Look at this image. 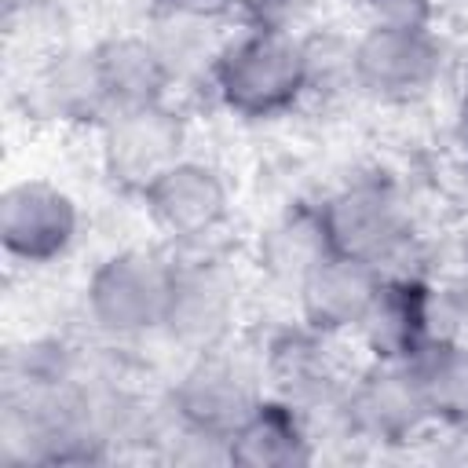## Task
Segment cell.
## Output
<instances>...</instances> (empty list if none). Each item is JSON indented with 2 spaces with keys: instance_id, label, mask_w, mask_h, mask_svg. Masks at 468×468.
Instances as JSON below:
<instances>
[{
  "instance_id": "14",
  "label": "cell",
  "mask_w": 468,
  "mask_h": 468,
  "mask_svg": "<svg viewBox=\"0 0 468 468\" xmlns=\"http://www.w3.org/2000/svg\"><path fill=\"white\" fill-rule=\"evenodd\" d=\"M223 457L245 468H292L314 457L307 413L289 399H260L249 420L227 439Z\"/></svg>"
},
{
  "instance_id": "16",
  "label": "cell",
  "mask_w": 468,
  "mask_h": 468,
  "mask_svg": "<svg viewBox=\"0 0 468 468\" xmlns=\"http://www.w3.org/2000/svg\"><path fill=\"white\" fill-rule=\"evenodd\" d=\"M406 366L417 380L428 420L453 431H468V344L446 333Z\"/></svg>"
},
{
  "instance_id": "11",
  "label": "cell",
  "mask_w": 468,
  "mask_h": 468,
  "mask_svg": "<svg viewBox=\"0 0 468 468\" xmlns=\"http://www.w3.org/2000/svg\"><path fill=\"white\" fill-rule=\"evenodd\" d=\"M380 285H384V271L333 252L296 285L300 318L325 336L362 333Z\"/></svg>"
},
{
  "instance_id": "9",
  "label": "cell",
  "mask_w": 468,
  "mask_h": 468,
  "mask_svg": "<svg viewBox=\"0 0 468 468\" xmlns=\"http://www.w3.org/2000/svg\"><path fill=\"white\" fill-rule=\"evenodd\" d=\"M340 420L347 431L373 442H410L431 424L410 366L380 358L344 388Z\"/></svg>"
},
{
  "instance_id": "8",
  "label": "cell",
  "mask_w": 468,
  "mask_h": 468,
  "mask_svg": "<svg viewBox=\"0 0 468 468\" xmlns=\"http://www.w3.org/2000/svg\"><path fill=\"white\" fill-rule=\"evenodd\" d=\"M139 197L150 223L183 245H197L208 234H216L230 212V194L223 176L212 165L190 157L168 165Z\"/></svg>"
},
{
  "instance_id": "2",
  "label": "cell",
  "mask_w": 468,
  "mask_h": 468,
  "mask_svg": "<svg viewBox=\"0 0 468 468\" xmlns=\"http://www.w3.org/2000/svg\"><path fill=\"white\" fill-rule=\"evenodd\" d=\"M176 285V260L150 249H121L106 256L88 285L84 307L110 336H143L165 329Z\"/></svg>"
},
{
  "instance_id": "21",
  "label": "cell",
  "mask_w": 468,
  "mask_h": 468,
  "mask_svg": "<svg viewBox=\"0 0 468 468\" xmlns=\"http://www.w3.org/2000/svg\"><path fill=\"white\" fill-rule=\"evenodd\" d=\"M161 7L183 22H208V18L238 11V0H161Z\"/></svg>"
},
{
  "instance_id": "13",
  "label": "cell",
  "mask_w": 468,
  "mask_h": 468,
  "mask_svg": "<svg viewBox=\"0 0 468 468\" xmlns=\"http://www.w3.org/2000/svg\"><path fill=\"white\" fill-rule=\"evenodd\" d=\"M325 340L329 336L311 329L307 322L296 329H282L267 340L263 373L278 388V399H289L300 410L336 406L344 399V388L336 384V369L325 351Z\"/></svg>"
},
{
  "instance_id": "22",
  "label": "cell",
  "mask_w": 468,
  "mask_h": 468,
  "mask_svg": "<svg viewBox=\"0 0 468 468\" xmlns=\"http://www.w3.org/2000/svg\"><path fill=\"white\" fill-rule=\"evenodd\" d=\"M40 7H48V0H4V15H7V18H15V15H33V11H40Z\"/></svg>"
},
{
  "instance_id": "6",
  "label": "cell",
  "mask_w": 468,
  "mask_h": 468,
  "mask_svg": "<svg viewBox=\"0 0 468 468\" xmlns=\"http://www.w3.org/2000/svg\"><path fill=\"white\" fill-rule=\"evenodd\" d=\"M77 201L48 179H18L0 194V245L26 267L55 263L77 241Z\"/></svg>"
},
{
  "instance_id": "7",
  "label": "cell",
  "mask_w": 468,
  "mask_h": 468,
  "mask_svg": "<svg viewBox=\"0 0 468 468\" xmlns=\"http://www.w3.org/2000/svg\"><path fill=\"white\" fill-rule=\"evenodd\" d=\"M179 157L183 121L165 102L117 110L102 121V168L124 190L143 194Z\"/></svg>"
},
{
  "instance_id": "19",
  "label": "cell",
  "mask_w": 468,
  "mask_h": 468,
  "mask_svg": "<svg viewBox=\"0 0 468 468\" xmlns=\"http://www.w3.org/2000/svg\"><path fill=\"white\" fill-rule=\"evenodd\" d=\"M369 15V26H406V29H431L435 0H358Z\"/></svg>"
},
{
  "instance_id": "15",
  "label": "cell",
  "mask_w": 468,
  "mask_h": 468,
  "mask_svg": "<svg viewBox=\"0 0 468 468\" xmlns=\"http://www.w3.org/2000/svg\"><path fill=\"white\" fill-rule=\"evenodd\" d=\"M91 51L110 99V113L165 102L176 69L161 44L146 37H110Z\"/></svg>"
},
{
  "instance_id": "18",
  "label": "cell",
  "mask_w": 468,
  "mask_h": 468,
  "mask_svg": "<svg viewBox=\"0 0 468 468\" xmlns=\"http://www.w3.org/2000/svg\"><path fill=\"white\" fill-rule=\"evenodd\" d=\"M40 99L58 121H106L110 99L95 66V51H69L55 58L40 77Z\"/></svg>"
},
{
  "instance_id": "23",
  "label": "cell",
  "mask_w": 468,
  "mask_h": 468,
  "mask_svg": "<svg viewBox=\"0 0 468 468\" xmlns=\"http://www.w3.org/2000/svg\"><path fill=\"white\" fill-rule=\"evenodd\" d=\"M457 135H461V143H464V150H468V102H464V110H461V124H457Z\"/></svg>"
},
{
  "instance_id": "1",
  "label": "cell",
  "mask_w": 468,
  "mask_h": 468,
  "mask_svg": "<svg viewBox=\"0 0 468 468\" xmlns=\"http://www.w3.org/2000/svg\"><path fill=\"white\" fill-rule=\"evenodd\" d=\"M208 77L230 113L249 121L278 117L311 91L307 40L292 29L245 26L216 51Z\"/></svg>"
},
{
  "instance_id": "10",
  "label": "cell",
  "mask_w": 468,
  "mask_h": 468,
  "mask_svg": "<svg viewBox=\"0 0 468 468\" xmlns=\"http://www.w3.org/2000/svg\"><path fill=\"white\" fill-rule=\"evenodd\" d=\"M362 336L380 362H413L431 340L446 336L439 329V292L420 274H384Z\"/></svg>"
},
{
  "instance_id": "17",
  "label": "cell",
  "mask_w": 468,
  "mask_h": 468,
  "mask_svg": "<svg viewBox=\"0 0 468 468\" xmlns=\"http://www.w3.org/2000/svg\"><path fill=\"white\" fill-rule=\"evenodd\" d=\"M325 256H333L325 227H322V212L318 205H300L292 212H285L278 223H271L260 234V267L285 285H300Z\"/></svg>"
},
{
  "instance_id": "3",
  "label": "cell",
  "mask_w": 468,
  "mask_h": 468,
  "mask_svg": "<svg viewBox=\"0 0 468 468\" xmlns=\"http://www.w3.org/2000/svg\"><path fill=\"white\" fill-rule=\"evenodd\" d=\"M318 212H322L329 249L336 256L362 260L384 274L413 245L410 212L402 208L399 194L377 179H362L329 194L318 205Z\"/></svg>"
},
{
  "instance_id": "12",
  "label": "cell",
  "mask_w": 468,
  "mask_h": 468,
  "mask_svg": "<svg viewBox=\"0 0 468 468\" xmlns=\"http://www.w3.org/2000/svg\"><path fill=\"white\" fill-rule=\"evenodd\" d=\"M234 318V282L216 260H176L172 307L165 333L186 347L212 351Z\"/></svg>"
},
{
  "instance_id": "5",
  "label": "cell",
  "mask_w": 468,
  "mask_h": 468,
  "mask_svg": "<svg viewBox=\"0 0 468 468\" xmlns=\"http://www.w3.org/2000/svg\"><path fill=\"white\" fill-rule=\"evenodd\" d=\"M260 399L263 395L252 377L212 347L201 351L197 362L172 388V417L183 435L227 446V439L260 406Z\"/></svg>"
},
{
  "instance_id": "4",
  "label": "cell",
  "mask_w": 468,
  "mask_h": 468,
  "mask_svg": "<svg viewBox=\"0 0 468 468\" xmlns=\"http://www.w3.org/2000/svg\"><path fill=\"white\" fill-rule=\"evenodd\" d=\"M442 58L431 29L369 26L351 44V84L377 102H417L435 88Z\"/></svg>"
},
{
  "instance_id": "20",
  "label": "cell",
  "mask_w": 468,
  "mask_h": 468,
  "mask_svg": "<svg viewBox=\"0 0 468 468\" xmlns=\"http://www.w3.org/2000/svg\"><path fill=\"white\" fill-rule=\"evenodd\" d=\"M318 0H238V15L245 26H267V29H296V22L314 7Z\"/></svg>"
}]
</instances>
